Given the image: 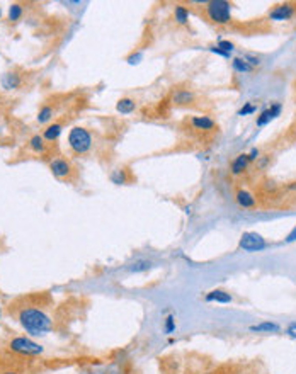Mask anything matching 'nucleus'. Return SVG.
<instances>
[{
	"instance_id": "1",
	"label": "nucleus",
	"mask_w": 296,
	"mask_h": 374,
	"mask_svg": "<svg viewBox=\"0 0 296 374\" xmlns=\"http://www.w3.org/2000/svg\"><path fill=\"white\" fill-rule=\"evenodd\" d=\"M17 320L20 327L31 335H45L53 330L51 317L38 306H23L17 313Z\"/></svg>"
},
{
	"instance_id": "2",
	"label": "nucleus",
	"mask_w": 296,
	"mask_h": 374,
	"mask_svg": "<svg viewBox=\"0 0 296 374\" xmlns=\"http://www.w3.org/2000/svg\"><path fill=\"white\" fill-rule=\"evenodd\" d=\"M7 349L10 352H14V354L17 356H23V357H36V356H41L45 352V347L39 345L38 342L28 339V337H12V339L9 340L7 344Z\"/></svg>"
},
{
	"instance_id": "3",
	"label": "nucleus",
	"mask_w": 296,
	"mask_h": 374,
	"mask_svg": "<svg viewBox=\"0 0 296 374\" xmlns=\"http://www.w3.org/2000/svg\"><path fill=\"white\" fill-rule=\"evenodd\" d=\"M206 15L211 23L225 26L231 20V4L226 0H213L206 4Z\"/></svg>"
},
{
	"instance_id": "4",
	"label": "nucleus",
	"mask_w": 296,
	"mask_h": 374,
	"mask_svg": "<svg viewBox=\"0 0 296 374\" xmlns=\"http://www.w3.org/2000/svg\"><path fill=\"white\" fill-rule=\"evenodd\" d=\"M68 147L72 148V152H75L78 155L87 153L92 148L91 133L82 126H73L70 133H68Z\"/></svg>"
},
{
	"instance_id": "5",
	"label": "nucleus",
	"mask_w": 296,
	"mask_h": 374,
	"mask_svg": "<svg viewBox=\"0 0 296 374\" xmlns=\"http://www.w3.org/2000/svg\"><path fill=\"white\" fill-rule=\"evenodd\" d=\"M267 245L266 238L256 232H245L239 240V247L244 252H262L264 248H267Z\"/></svg>"
},
{
	"instance_id": "6",
	"label": "nucleus",
	"mask_w": 296,
	"mask_h": 374,
	"mask_svg": "<svg viewBox=\"0 0 296 374\" xmlns=\"http://www.w3.org/2000/svg\"><path fill=\"white\" fill-rule=\"evenodd\" d=\"M50 170L53 172V175L58 179H68L73 172V167L72 163L68 162L67 158H61V157H56L53 158L50 162Z\"/></svg>"
},
{
	"instance_id": "7",
	"label": "nucleus",
	"mask_w": 296,
	"mask_h": 374,
	"mask_svg": "<svg viewBox=\"0 0 296 374\" xmlns=\"http://www.w3.org/2000/svg\"><path fill=\"white\" fill-rule=\"evenodd\" d=\"M296 12V7L294 4H281V5H276L274 9L269 10V19L271 20H276V23H283V20H289L294 15Z\"/></svg>"
},
{
	"instance_id": "8",
	"label": "nucleus",
	"mask_w": 296,
	"mask_h": 374,
	"mask_svg": "<svg viewBox=\"0 0 296 374\" xmlns=\"http://www.w3.org/2000/svg\"><path fill=\"white\" fill-rule=\"evenodd\" d=\"M281 109H283V106L281 102H274L271 108H267V109H264L261 112V116H257V121H256V124L259 128H262V126H266L269 124L272 119H276V117L281 114Z\"/></svg>"
},
{
	"instance_id": "9",
	"label": "nucleus",
	"mask_w": 296,
	"mask_h": 374,
	"mask_svg": "<svg viewBox=\"0 0 296 374\" xmlns=\"http://www.w3.org/2000/svg\"><path fill=\"white\" fill-rule=\"evenodd\" d=\"M206 303H221V304H228L234 301V296L225 289H213L209 293H206L204 296Z\"/></svg>"
},
{
	"instance_id": "10",
	"label": "nucleus",
	"mask_w": 296,
	"mask_h": 374,
	"mask_svg": "<svg viewBox=\"0 0 296 374\" xmlns=\"http://www.w3.org/2000/svg\"><path fill=\"white\" fill-rule=\"evenodd\" d=\"M235 199L239 202V206H242L244 210H252L257 206V199L252 192H248L247 189H239L235 194Z\"/></svg>"
},
{
	"instance_id": "11",
	"label": "nucleus",
	"mask_w": 296,
	"mask_h": 374,
	"mask_svg": "<svg viewBox=\"0 0 296 374\" xmlns=\"http://www.w3.org/2000/svg\"><path fill=\"white\" fill-rule=\"evenodd\" d=\"M191 124L194 130H199V131H211L215 130L216 122L211 119L209 116H194L191 119Z\"/></svg>"
},
{
	"instance_id": "12",
	"label": "nucleus",
	"mask_w": 296,
	"mask_h": 374,
	"mask_svg": "<svg viewBox=\"0 0 296 374\" xmlns=\"http://www.w3.org/2000/svg\"><path fill=\"white\" fill-rule=\"evenodd\" d=\"M248 163H250V160H248L247 153H240L239 157L234 158V162H231V165H230L231 174H234V175L244 174L245 170H247V167H248Z\"/></svg>"
},
{
	"instance_id": "13",
	"label": "nucleus",
	"mask_w": 296,
	"mask_h": 374,
	"mask_svg": "<svg viewBox=\"0 0 296 374\" xmlns=\"http://www.w3.org/2000/svg\"><path fill=\"white\" fill-rule=\"evenodd\" d=\"M194 94L189 92V90H177L176 94L172 95V102L176 106H189L194 102Z\"/></svg>"
},
{
	"instance_id": "14",
	"label": "nucleus",
	"mask_w": 296,
	"mask_h": 374,
	"mask_svg": "<svg viewBox=\"0 0 296 374\" xmlns=\"http://www.w3.org/2000/svg\"><path fill=\"white\" fill-rule=\"evenodd\" d=\"M279 330H281V327L274 322H261L250 327V332H257V334H278Z\"/></svg>"
},
{
	"instance_id": "15",
	"label": "nucleus",
	"mask_w": 296,
	"mask_h": 374,
	"mask_svg": "<svg viewBox=\"0 0 296 374\" xmlns=\"http://www.w3.org/2000/svg\"><path fill=\"white\" fill-rule=\"evenodd\" d=\"M61 131H63V124H61V122H53V124L46 126V130L43 131L45 141H55V140H58V136L61 135Z\"/></svg>"
},
{
	"instance_id": "16",
	"label": "nucleus",
	"mask_w": 296,
	"mask_h": 374,
	"mask_svg": "<svg viewBox=\"0 0 296 374\" xmlns=\"http://www.w3.org/2000/svg\"><path fill=\"white\" fill-rule=\"evenodd\" d=\"M152 260H148V259H138V260H135L133 264H130L126 269H128L131 274H141V272H146V271H150L152 269Z\"/></svg>"
},
{
	"instance_id": "17",
	"label": "nucleus",
	"mask_w": 296,
	"mask_h": 374,
	"mask_svg": "<svg viewBox=\"0 0 296 374\" xmlns=\"http://www.w3.org/2000/svg\"><path fill=\"white\" fill-rule=\"evenodd\" d=\"M136 109V102L135 99H130V97H123L118 100V104H116V111L121 112V114H131Z\"/></svg>"
},
{
	"instance_id": "18",
	"label": "nucleus",
	"mask_w": 296,
	"mask_h": 374,
	"mask_svg": "<svg viewBox=\"0 0 296 374\" xmlns=\"http://www.w3.org/2000/svg\"><path fill=\"white\" fill-rule=\"evenodd\" d=\"M2 85H4V89H7V90H14V89H17L19 85H20V77L15 72H9V73H5L4 77H2Z\"/></svg>"
},
{
	"instance_id": "19",
	"label": "nucleus",
	"mask_w": 296,
	"mask_h": 374,
	"mask_svg": "<svg viewBox=\"0 0 296 374\" xmlns=\"http://www.w3.org/2000/svg\"><path fill=\"white\" fill-rule=\"evenodd\" d=\"M111 182L116 184V185H124V184H128V182H130L128 170H124V169L114 170V172L111 174Z\"/></svg>"
},
{
	"instance_id": "20",
	"label": "nucleus",
	"mask_w": 296,
	"mask_h": 374,
	"mask_svg": "<svg viewBox=\"0 0 296 374\" xmlns=\"http://www.w3.org/2000/svg\"><path fill=\"white\" fill-rule=\"evenodd\" d=\"M174 17H176L177 24H187V20H189V10L184 7L182 4H177L176 9H174Z\"/></svg>"
},
{
	"instance_id": "21",
	"label": "nucleus",
	"mask_w": 296,
	"mask_h": 374,
	"mask_svg": "<svg viewBox=\"0 0 296 374\" xmlns=\"http://www.w3.org/2000/svg\"><path fill=\"white\" fill-rule=\"evenodd\" d=\"M29 147H31V150H34L36 153H45L46 143H45L43 135H34V136L29 140Z\"/></svg>"
},
{
	"instance_id": "22",
	"label": "nucleus",
	"mask_w": 296,
	"mask_h": 374,
	"mask_svg": "<svg viewBox=\"0 0 296 374\" xmlns=\"http://www.w3.org/2000/svg\"><path fill=\"white\" fill-rule=\"evenodd\" d=\"M231 67H234V70L239 73H248L253 70V67L248 65L244 58H234V60H231Z\"/></svg>"
},
{
	"instance_id": "23",
	"label": "nucleus",
	"mask_w": 296,
	"mask_h": 374,
	"mask_svg": "<svg viewBox=\"0 0 296 374\" xmlns=\"http://www.w3.org/2000/svg\"><path fill=\"white\" fill-rule=\"evenodd\" d=\"M20 15H23V5L20 4H12L9 7V19L15 23V20L20 19Z\"/></svg>"
},
{
	"instance_id": "24",
	"label": "nucleus",
	"mask_w": 296,
	"mask_h": 374,
	"mask_svg": "<svg viewBox=\"0 0 296 374\" xmlns=\"http://www.w3.org/2000/svg\"><path fill=\"white\" fill-rule=\"evenodd\" d=\"M53 117V108L51 106H43L38 112V121L39 122H48Z\"/></svg>"
},
{
	"instance_id": "25",
	"label": "nucleus",
	"mask_w": 296,
	"mask_h": 374,
	"mask_svg": "<svg viewBox=\"0 0 296 374\" xmlns=\"http://www.w3.org/2000/svg\"><path fill=\"white\" fill-rule=\"evenodd\" d=\"M163 332H165L167 335H171L176 332V317L174 315H168V317L165 318V325H163Z\"/></svg>"
},
{
	"instance_id": "26",
	"label": "nucleus",
	"mask_w": 296,
	"mask_h": 374,
	"mask_svg": "<svg viewBox=\"0 0 296 374\" xmlns=\"http://www.w3.org/2000/svg\"><path fill=\"white\" fill-rule=\"evenodd\" d=\"M257 111V106H253L252 102H247L244 108L239 111V116H250Z\"/></svg>"
},
{
	"instance_id": "27",
	"label": "nucleus",
	"mask_w": 296,
	"mask_h": 374,
	"mask_svg": "<svg viewBox=\"0 0 296 374\" xmlns=\"http://www.w3.org/2000/svg\"><path fill=\"white\" fill-rule=\"evenodd\" d=\"M216 46H218L220 50H223L225 53H231L235 50V46H234V43H231V41H223V39H221Z\"/></svg>"
},
{
	"instance_id": "28",
	"label": "nucleus",
	"mask_w": 296,
	"mask_h": 374,
	"mask_svg": "<svg viewBox=\"0 0 296 374\" xmlns=\"http://www.w3.org/2000/svg\"><path fill=\"white\" fill-rule=\"evenodd\" d=\"M244 60L248 63V65H252V67L261 65V60H259L257 56H253V55H245V56H244Z\"/></svg>"
},
{
	"instance_id": "29",
	"label": "nucleus",
	"mask_w": 296,
	"mask_h": 374,
	"mask_svg": "<svg viewBox=\"0 0 296 374\" xmlns=\"http://www.w3.org/2000/svg\"><path fill=\"white\" fill-rule=\"evenodd\" d=\"M247 157H248V160H250V162H257V160L261 158V152H259L257 148H252L250 153H247Z\"/></svg>"
},
{
	"instance_id": "30",
	"label": "nucleus",
	"mask_w": 296,
	"mask_h": 374,
	"mask_svg": "<svg viewBox=\"0 0 296 374\" xmlns=\"http://www.w3.org/2000/svg\"><path fill=\"white\" fill-rule=\"evenodd\" d=\"M209 51H213V53H216V55H220V56H223V58H230V53H225L223 50H220L218 46H211Z\"/></svg>"
},
{
	"instance_id": "31",
	"label": "nucleus",
	"mask_w": 296,
	"mask_h": 374,
	"mask_svg": "<svg viewBox=\"0 0 296 374\" xmlns=\"http://www.w3.org/2000/svg\"><path fill=\"white\" fill-rule=\"evenodd\" d=\"M141 60V53H133L131 56H128V63L130 65H135V63H138Z\"/></svg>"
},
{
	"instance_id": "32",
	"label": "nucleus",
	"mask_w": 296,
	"mask_h": 374,
	"mask_svg": "<svg viewBox=\"0 0 296 374\" xmlns=\"http://www.w3.org/2000/svg\"><path fill=\"white\" fill-rule=\"evenodd\" d=\"M293 242H296V224H294V228L288 233V237H286V243H293Z\"/></svg>"
},
{
	"instance_id": "33",
	"label": "nucleus",
	"mask_w": 296,
	"mask_h": 374,
	"mask_svg": "<svg viewBox=\"0 0 296 374\" xmlns=\"http://www.w3.org/2000/svg\"><path fill=\"white\" fill-rule=\"evenodd\" d=\"M2 374H20V372H17V371H4Z\"/></svg>"
},
{
	"instance_id": "34",
	"label": "nucleus",
	"mask_w": 296,
	"mask_h": 374,
	"mask_svg": "<svg viewBox=\"0 0 296 374\" xmlns=\"http://www.w3.org/2000/svg\"><path fill=\"white\" fill-rule=\"evenodd\" d=\"M289 330H293V332H294V330H296V323H291V325H289Z\"/></svg>"
},
{
	"instance_id": "35",
	"label": "nucleus",
	"mask_w": 296,
	"mask_h": 374,
	"mask_svg": "<svg viewBox=\"0 0 296 374\" xmlns=\"http://www.w3.org/2000/svg\"><path fill=\"white\" fill-rule=\"evenodd\" d=\"M0 17H2V9H0Z\"/></svg>"
}]
</instances>
